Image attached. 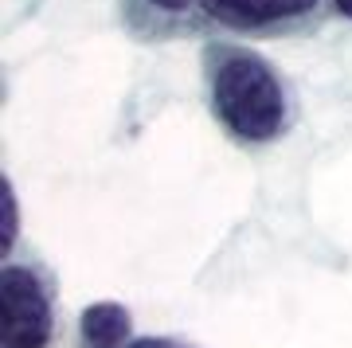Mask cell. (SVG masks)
I'll use <instances>...</instances> for the list:
<instances>
[{"mask_svg":"<svg viewBox=\"0 0 352 348\" xmlns=\"http://www.w3.org/2000/svg\"><path fill=\"white\" fill-rule=\"evenodd\" d=\"M55 313L51 294L32 266H4L0 274V348H47Z\"/></svg>","mask_w":352,"mask_h":348,"instance_id":"2","label":"cell"},{"mask_svg":"<svg viewBox=\"0 0 352 348\" xmlns=\"http://www.w3.org/2000/svg\"><path fill=\"white\" fill-rule=\"evenodd\" d=\"M0 196H4V235H0V247L12 250V243H16V224H20V208H16L12 180H4V184H0Z\"/></svg>","mask_w":352,"mask_h":348,"instance_id":"6","label":"cell"},{"mask_svg":"<svg viewBox=\"0 0 352 348\" xmlns=\"http://www.w3.org/2000/svg\"><path fill=\"white\" fill-rule=\"evenodd\" d=\"M325 0H204V20L243 36H289L317 28Z\"/></svg>","mask_w":352,"mask_h":348,"instance_id":"3","label":"cell"},{"mask_svg":"<svg viewBox=\"0 0 352 348\" xmlns=\"http://www.w3.org/2000/svg\"><path fill=\"white\" fill-rule=\"evenodd\" d=\"M122 12L133 36L176 39L204 24V0H122Z\"/></svg>","mask_w":352,"mask_h":348,"instance_id":"4","label":"cell"},{"mask_svg":"<svg viewBox=\"0 0 352 348\" xmlns=\"http://www.w3.org/2000/svg\"><path fill=\"white\" fill-rule=\"evenodd\" d=\"M333 8H337L344 20H352V0H333Z\"/></svg>","mask_w":352,"mask_h":348,"instance_id":"8","label":"cell"},{"mask_svg":"<svg viewBox=\"0 0 352 348\" xmlns=\"http://www.w3.org/2000/svg\"><path fill=\"white\" fill-rule=\"evenodd\" d=\"M204 71H208L212 110L231 137L247 145H263L286 129V83L258 51L239 43H208Z\"/></svg>","mask_w":352,"mask_h":348,"instance_id":"1","label":"cell"},{"mask_svg":"<svg viewBox=\"0 0 352 348\" xmlns=\"http://www.w3.org/2000/svg\"><path fill=\"white\" fill-rule=\"evenodd\" d=\"M129 348H188V345H180V340H168V336H141V340H133Z\"/></svg>","mask_w":352,"mask_h":348,"instance_id":"7","label":"cell"},{"mask_svg":"<svg viewBox=\"0 0 352 348\" xmlns=\"http://www.w3.org/2000/svg\"><path fill=\"white\" fill-rule=\"evenodd\" d=\"M82 345L87 348H129L133 345V317L118 301H94L82 313Z\"/></svg>","mask_w":352,"mask_h":348,"instance_id":"5","label":"cell"}]
</instances>
